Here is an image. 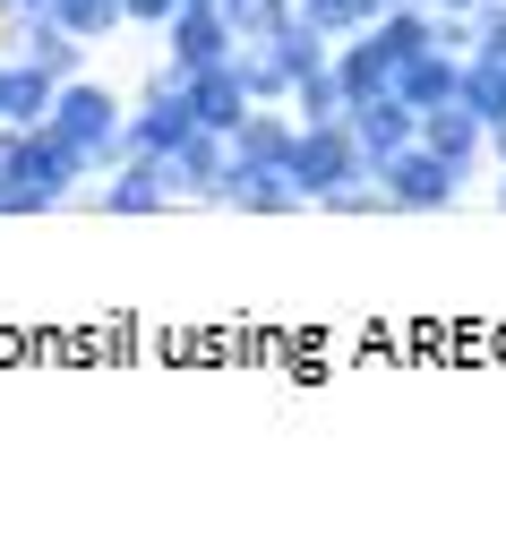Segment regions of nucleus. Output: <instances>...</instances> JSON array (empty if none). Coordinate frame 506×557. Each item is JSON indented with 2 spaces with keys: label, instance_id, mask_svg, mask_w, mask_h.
I'll use <instances>...</instances> for the list:
<instances>
[{
  "label": "nucleus",
  "instance_id": "f3484780",
  "mask_svg": "<svg viewBox=\"0 0 506 557\" xmlns=\"http://www.w3.org/2000/svg\"><path fill=\"white\" fill-rule=\"evenodd\" d=\"M0 61H9V52H0ZM44 112H52V77L9 61V70H0V129H35Z\"/></svg>",
  "mask_w": 506,
  "mask_h": 557
},
{
  "label": "nucleus",
  "instance_id": "dca6fc26",
  "mask_svg": "<svg viewBox=\"0 0 506 557\" xmlns=\"http://www.w3.org/2000/svg\"><path fill=\"white\" fill-rule=\"evenodd\" d=\"M455 103H464L481 129H498V121H506V61H498V52H464V86H455Z\"/></svg>",
  "mask_w": 506,
  "mask_h": 557
},
{
  "label": "nucleus",
  "instance_id": "4468645a",
  "mask_svg": "<svg viewBox=\"0 0 506 557\" xmlns=\"http://www.w3.org/2000/svg\"><path fill=\"white\" fill-rule=\"evenodd\" d=\"M181 95H189V121H198V129H215V138H232V129H240V112H249V95H240L232 61H215V70H198V77H181Z\"/></svg>",
  "mask_w": 506,
  "mask_h": 557
},
{
  "label": "nucleus",
  "instance_id": "2eb2a0df",
  "mask_svg": "<svg viewBox=\"0 0 506 557\" xmlns=\"http://www.w3.org/2000/svg\"><path fill=\"white\" fill-rule=\"evenodd\" d=\"M292 129H300V121H292L284 103H249V112H240V129H232V154H240V163H275V172H284Z\"/></svg>",
  "mask_w": 506,
  "mask_h": 557
},
{
  "label": "nucleus",
  "instance_id": "f8f14e48",
  "mask_svg": "<svg viewBox=\"0 0 506 557\" xmlns=\"http://www.w3.org/2000/svg\"><path fill=\"white\" fill-rule=\"evenodd\" d=\"M344 121H353V138H361L369 163H386L395 146H412V129H421V112H412L404 95H369V103H344Z\"/></svg>",
  "mask_w": 506,
  "mask_h": 557
},
{
  "label": "nucleus",
  "instance_id": "423d86ee",
  "mask_svg": "<svg viewBox=\"0 0 506 557\" xmlns=\"http://www.w3.org/2000/svg\"><path fill=\"white\" fill-rule=\"evenodd\" d=\"M189 129H198V121H189V95H181V77L155 61V70L138 77V95H129V154H172Z\"/></svg>",
  "mask_w": 506,
  "mask_h": 557
},
{
  "label": "nucleus",
  "instance_id": "7ed1b4c3",
  "mask_svg": "<svg viewBox=\"0 0 506 557\" xmlns=\"http://www.w3.org/2000/svg\"><path fill=\"white\" fill-rule=\"evenodd\" d=\"M284 181L300 189V207L318 214L335 189H361L369 181V154L353 138V121H300L292 129V154H284Z\"/></svg>",
  "mask_w": 506,
  "mask_h": 557
},
{
  "label": "nucleus",
  "instance_id": "f257e3e1",
  "mask_svg": "<svg viewBox=\"0 0 506 557\" xmlns=\"http://www.w3.org/2000/svg\"><path fill=\"white\" fill-rule=\"evenodd\" d=\"M86 181H95V163L35 121V129H17V154L0 172V214H61L86 198Z\"/></svg>",
  "mask_w": 506,
  "mask_h": 557
},
{
  "label": "nucleus",
  "instance_id": "6ab92c4d",
  "mask_svg": "<svg viewBox=\"0 0 506 557\" xmlns=\"http://www.w3.org/2000/svg\"><path fill=\"white\" fill-rule=\"evenodd\" d=\"M232 77H240L249 103H284V86H292V70L267 52V44H232Z\"/></svg>",
  "mask_w": 506,
  "mask_h": 557
},
{
  "label": "nucleus",
  "instance_id": "4be33fe9",
  "mask_svg": "<svg viewBox=\"0 0 506 557\" xmlns=\"http://www.w3.org/2000/svg\"><path fill=\"white\" fill-rule=\"evenodd\" d=\"M172 9H181V0H121V17H129V26H146V35H155Z\"/></svg>",
  "mask_w": 506,
  "mask_h": 557
},
{
  "label": "nucleus",
  "instance_id": "a211bd4d",
  "mask_svg": "<svg viewBox=\"0 0 506 557\" xmlns=\"http://www.w3.org/2000/svg\"><path fill=\"white\" fill-rule=\"evenodd\" d=\"M284 112H292V121H344V86H335V61H309V70H292Z\"/></svg>",
  "mask_w": 506,
  "mask_h": 557
},
{
  "label": "nucleus",
  "instance_id": "f03ea898",
  "mask_svg": "<svg viewBox=\"0 0 506 557\" xmlns=\"http://www.w3.org/2000/svg\"><path fill=\"white\" fill-rule=\"evenodd\" d=\"M44 129H52V138H70L77 154L103 172V163H121V154H129V95H121V86H103L95 70H77V77L52 86Z\"/></svg>",
  "mask_w": 506,
  "mask_h": 557
},
{
  "label": "nucleus",
  "instance_id": "6e6552de",
  "mask_svg": "<svg viewBox=\"0 0 506 557\" xmlns=\"http://www.w3.org/2000/svg\"><path fill=\"white\" fill-rule=\"evenodd\" d=\"M155 163H163L172 207H215V181H223V163H232V138H215V129H189V138L172 146V154H155Z\"/></svg>",
  "mask_w": 506,
  "mask_h": 557
},
{
  "label": "nucleus",
  "instance_id": "b1692460",
  "mask_svg": "<svg viewBox=\"0 0 506 557\" xmlns=\"http://www.w3.org/2000/svg\"><path fill=\"white\" fill-rule=\"evenodd\" d=\"M353 9H361V26H369V17H386V9H395V0H353Z\"/></svg>",
  "mask_w": 506,
  "mask_h": 557
},
{
  "label": "nucleus",
  "instance_id": "393cba45",
  "mask_svg": "<svg viewBox=\"0 0 506 557\" xmlns=\"http://www.w3.org/2000/svg\"><path fill=\"white\" fill-rule=\"evenodd\" d=\"M207 9H232V0H207Z\"/></svg>",
  "mask_w": 506,
  "mask_h": 557
},
{
  "label": "nucleus",
  "instance_id": "9d476101",
  "mask_svg": "<svg viewBox=\"0 0 506 557\" xmlns=\"http://www.w3.org/2000/svg\"><path fill=\"white\" fill-rule=\"evenodd\" d=\"M412 138L430 146V154H446V163H455L464 181H481V172H490V129H481V121H472L464 103H430Z\"/></svg>",
  "mask_w": 506,
  "mask_h": 557
},
{
  "label": "nucleus",
  "instance_id": "39448f33",
  "mask_svg": "<svg viewBox=\"0 0 506 557\" xmlns=\"http://www.w3.org/2000/svg\"><path fill=\"white\" fill-rule=\"evenodd\" d=\"M155 44H163V70L172 77H198V70H215V61H232V26H223V9H207V0H181L163 26H155Z\"/></svg>",
  "mask_w": 506,
  "mask_h": 557
},
{
  "label": "nucleus",
  "instance_id": "20e7f679",
  "mask_svg": "<svg viewBox=\"0 0 506 557\" xmlns=\"http://www.w3.org/2000/svg\"><path fill=\"white\" fill-rule=\"evenodd\" d=\"M369 181H378V207L386 214H446V207H464V172L446 163V154H430V146L412 138V146H395L386 163H369Z\"/></svg>",
  "mask_w": 506,
  "mask_h": 557
},
{
  "label": "nucleus",
  "instance_id": "5701e85b",
  "mask_svg": "<svg viewBox=\"0 0 506 557\" xmlns=\"http://www.w3.org/2000/svg\"><path fill=\"white\" fill-rule=\"evenodd\" d=\"M421 9H455V17H472V9H481V0H421Z\"/></svg>",
  "mask_w": 506,
  "mask_h": 557
},
{
  "label": "nucleus",
  "instance_id": "a878e982",
  "mask_svg": "<svg viewBox=\"0 0 506 557\" xmlns=\"http://www.w3.org/2000/svg\"><path fill=\"white\" fill-rule=\"evenodd\" d=\"M0 70H9V61H0Z\"/></svg>",
  "mask_w": 506,
  "mask_h": 557
},
{
  "label": "nucleus",
  "instance_id": "ddd939ff",
  "mask_svg": "<svg viewBox=\"0 0 506 557\" xmlns=\"http://www.w3.org/2000/svg\"><path fill=\"white\" fill-rule=\"evenodd\" d=\"M455 86H464V52H446V44H430V52H404V61H395V95H404L412 112L455 103Z\"/></svg>",
  "mask_w": 506,
  "mask_h": 557
},
{
  "label": "nucleus",
  "instance_id": "0eeeda50",
  "mask_svg": "<svg viewBox=\"0 0 506 557\" xmlns=\"http://www.w3.org/2000/svg\"><path fill=\"white\" fill-rule=\"evenodd\" d=\"M77 207H95V214H172L163 163H155V154H121V163H103V172L86 181Z\"/></svg>",
  "mask_w": 506,
  "mask_h": 557
},
{
  "label": "nucleus",
  "instance_id": "1a4fd4ad",
  "mask_svg": "<svg viewBox=\"0 0 506 557\" xmlns=\"http://www.w3.org/2000/svg\"><path fill=\"white\" fill-rule=\"evenodd\" d=\"M215 207H223V214H309V207H300V189H292L275 163H240V154L223 163Z\"/></svg>",
  "mask_w": 506,
  "mask_h": 557
},
{
  "label": "nucleus",
  "instance_id": "9b49d317",
  "mask_svg": "<svg viewBox=\"0 0 506 557\" xmlns=\"http://www.w3.org/2000/svg\"><path fill=\"white\" fill-rule=\"evenodd\" d=\"M335 86H344V103H369V95H395V52H378V35L369 26H353L335 52Z\"/></svg>",
  "mask_w": 506,
  "mask_h": 557
},
{
  "label": "nucleus",
  "instance_id": "aec40b11",
  "mask_svg": "<svg viewBox=\"0 0 506 557\" xmlns=\"http://www.w3.org/2000/svg\"><path fill=\"white\" fill-rule=\"evenodd\" d=\"M52 9V26H70L77 44H112L129 17H121V0H44Z\"/></svg>",
  "mask_w": 506,
  "mask_h": 557
},
{
  "label": "nucleus",
  "instance_id": "412c9836",
  "mask_svg": "<svg viewBox=\"0 0 506 557\" xmlns=\"http://www.w3.org/2000/svg\"><path fill=\"white\" fill-rule=\"evenodd\" d=\"M292 17H300V26H318V35H326V52L361 26V9H353V0H292Z\"/></svg>",
  "mask_w": 506,
  "mask_h": 557
}]
</instances>
